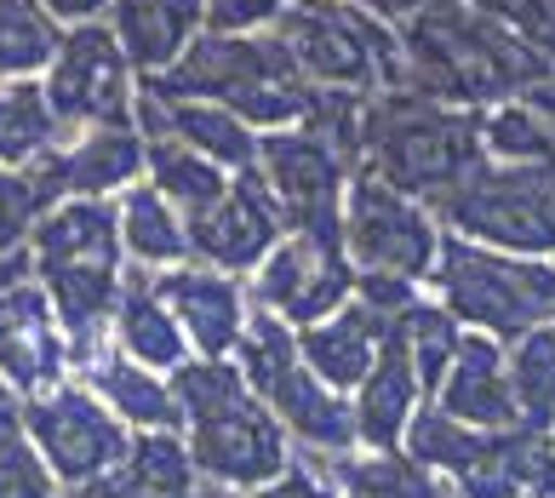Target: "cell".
Here are the masks:
<instances>
[{
    "label": "cell",
    "mask_w": 555,
    "mask_h": 498,
    "mask_svg": "<svg viewBox=\"0 0 555 498\" xmlns=\"http://www.w3.org/2000/svg\"><path fill=\"white\" fill-rule=\"evenodd\" d=\"M396 52H401V92L452 103V110L521 98L550 80L544 58L516 29L492 24L464 0H436V7L413 12L396 35Z\"/></svg>",
    "instance_id": "cell-1"
},
{
    "label": "cell",
    "mask_w": 555,
    "mask_h": 498,
    "mask_svg": "<svg viewBox=\"0 0 555 498\" xmlns=\"http://www.w3.org/2000/svg\"><path fill=\"white\" fill-rule=\"evenodd\" d=\"M29 269L47 293L69 356L92 361L98 332L115 321L120 304V218L109 201H52L29 235Z\"/></svg>",
    "instance_id": "cell-2"
},
{
    "label": "cell",
    "mask_w": 555,
    "mask_h": 498,
    "mask_svg": "<svg viewBox=\"0 0 555 498\" xmlns=\"http://www.w3.org/2000/svg\"><path fill=\"white\" fill-rule=\"evenodd\" d=\"M481 115L476 110H452V103L418 98V92H378L361 98L356 115V155L366 161V173L384 178L389 190L429 201L436 206L447 190L481 166Z\"/></svg>",
    "instance_id": "cell-3"
},
{
    "label": "cell",
    "mask_w": 555,
    "mask_h": 498,
    "mask_svg": "<svg viewBox=\"0 0 555 498\" xmlns=\"http://www.w3.org/2000/svg\"><path fill=\"white\" fill-rule=\"evenodd\" d=\"M150 92L207 98L241 115L246 127H270V132L304 127V115L315 103V87L293 69L281 40H258V35H195V47L167 75L150 80Z\"/></svg>",
    "instance_id": "cell-4"
},
{
    "label": "cell",
    "mask_w": 555,
    "mask_h": 498,
    "mask_svg": "<svg viewBox=\"0 0 555 498\" xmlns=\"http://www.w3.org/2000/svg\"><path fill=\"white\" fill-rule=\"evenodd\" d=\"M275 40L315 92H401L396 35L349 0H286V12L275 17Z\"/></svg>",
    "instance_id": "cell-5"
},
{
    "label": "cell",
    "mask_w": 555,
    "mask_h": 498,
    "mask_svg": "<svg viewBox=\"0 0 555 498\" xmlns=\"http://www.w3.org/2000/svg\"><path fill=\"white\" fill-rule=\"evenodd\" d=\"M441 309L459 327H481L487 339H527L532 327L555 321V269L539 258L492 253L476 241H441V258L429 269Z\"/></svg>",
    "instance_id": "cell-6"
},
{
    "label": "cell",
    "mask_w": 555,
    "mask_h": 498,
    "mask_svg": "<svg viewBox=\"0 0 555 498\" xmlns=\"http://www.w3.org/2000/svg\"><path fill=\"white\" fill-rule=\"evenodd\" d=\"M436 218L459 241L492 246L516 258L555 253V166H516V161H481L459 190L436 201Z\"/></svg>",
    "instance_id": "cell-7"
},
{
    "label": "cell",
    "mask_w": 555,
    "mask_h": 498,
    "mask_svg": "<svg viewBox=\"0 0 555 498\" xmlns=\"http://www.w3.org/2000/svg\"><path fill=\"white\" fill-rule=\"evenodd\" d=\"M241 379L246 390L275 412L281 430H293L304 447L315 452H349L356 447V412L338 401V390H326L298 356V339L286 332V321L258 316L241 332Z\"/></svg>",
    "instance_id": "cell-8"
},
{
    "label": "cell",
    "mask_w": 555,
    "mask_h": 498,
    "mask_svg": "<svg viewBox=\"0 0 555 498\" xmlns=\"http://www.w3.org/2000/svg\"><path fill=\"white\" fill-rule=\"evenodd\" d=\"M344 253L361 276L424 281L441 258V235H436V218L413 195H401L384 178L361 173L344 190Z\"/></svg>",
    "instance_id": "cell-9"
},
{
    "label": "cell",
    "mask_w": 555,
    "mask_h": 498,
    "mask_svg": "<svg viewBox=\"0 0 555 498\" xmlns=\"http://www.w3.org/2000/svg\"><path fill=\"white\" fill-rule=\"evenodd\" d=\"M24 430L40 452V464L52 470V482L64 493L109 475L132 447L127 424H120L87 384H57L47 396L24 401Z\"/></svg>",
    "instance_id": "cell-10"
},
{
    "label": "cell",
    "mask_w": 555,
    "mask_h": 498,
    "mask_svg": "<svg viewBox=\"0 0 555 498\" xmlns=\"http://www.w3.org/2000/svg\"><path fill=\"white\" fill-rule=\"evenodd\" d=\"M258 178L270 183L281 218L304 235H344L349 155L315 127H286L258 143Z\"/></svg>",
    "instance_id": "cell-11"
},
{
    "label": "cell",
    "mask_w": 555,
    "mask_h": 498,
    "mask_svg": "<svg viewBox=\"0 0 555 498\" xmlns=\"http://www.w3.org/2000/svg\"><path fill=\"white\" fill-rule=\"evenodd\" d=\"M47 103L57 127H127L132 115V64L104 24H75L47 64Z\"/></svg>",
    "instance_id": "cell-12"
},
{
    "label": "cell",
    "mask_w": 555,
    "mask_h": 498,
    "mask_svg": "<svg viewBox=\"0 0 555 498\" xmlns=\"http://www.w3.org/2000/svg\"><path fill=\"white\" fill-rule=\"evenodd\" d=\"M356 298V264L344 253V235H304L286 230L275 253L258 264V304L275 321H326Z\"/></svg>",
    "instance_id": "cell-13"
},
{
    "label": "cell",
    "mask_w": 555,
    "mask_h": 498,
    "mask_svg": "<svg viewBox=\"0 0 555 498\" xmlns=\"http://www.w3.org/2000/svg\"><path fill=\"white\" fill-rule=\"evenodd\" d=\"M190 464L195 475H207L218 487H270L275 475H286V430L275 424V412L258 396H241L223 412L190 419Z\"/></svg>",
    "instance_id": "cell-14"
},
{
    "label": "cell",
    "mask_w": 555,
    "mask_h": 498,
    "mask_svg": "<svg viewBox=\"0 0 555 498\" xmlns=\"http://www.w3.org/2000/svg\"><path fill=\"white\" fill-rule=\"evenodd\" d=\"M183 230H190L195 258H207L212 269H223V276H241V269H258L275 253L286 218H281V206L270 195V183H263L258 166H253V173H235L230 183H223L218 201H207L201 213L183 218Z\"/></svg>",
    "instance_id": "cell-15"
},
{
    "label": "cell",
    "mask_w": 555,
    "mask_h": 498,
    "mask_svg": "<svg viewBox=\"0 0 555 498\" xmlns=\"http://www.w3.org/2000/svg\"><path fill=\"white\" fill-rule=\"evenodd\" d=\"M69 372V339L57 327L47 293L35 281H12L0 293V390L7 396H47Z\"/></svg>",
    "instance_id": "cell-16"
},
{
    "label": "cell",
    "mask_w": 555,
    "mask_h": 498,
    "mask_svg": "<svg viewBox=\"0 0 555 498\" xmlns=\"http://www.w3.org/2000/svg\"><path fill=\"white\" fill-rule=\"evenodd\" d=\"M150 143L132 127H87L69 150H52L29 166L47 201H104L120 183H138Z\"/></svg>",
    "instance_id": "cell-17"
},
{
    "label": "cell",
    "mask_w": 555,
    "mask_h": 498,
    "mask_svg": "<svg viewBox=\"0 0 555 498\" xmlns=\"http://www.w3.org/2000/svg\"><path fill=\"white\" fill-rule=\"evenodd\" d=\"M132 110L143 120L150 138H172L183 150L207 155L212 166H235V173H253L258 166V138L241 115H230L223 103L207 98H160L143 87V98H132Z\"/></svg>",
    "instance_id": "cell-18"
},
{
    "label": "cell",
    "mask_w": 555,
    "mask_h": 498,
    "mask_svg": "<svg viewBox=\"0 0 555 498\" xmlns=\"http://www.w3.org/2000/svg\"><path fill=\"white\" fill-rule=\"evenodd\" d=\"M436 407L447 419H459L469 430H516V396H509V361L499 339L487 332H464L459 356H452L447 379L436 384Z\"/></svg>",
    "instance_id": "cell-19"
},
{
    "label": "cell",
    "mask_w": 555,
    "mask_h": 498,
    "mask_svg": "<svg viewBox=\"0 0 555 498\" xmlns=\"http://www.w3.org/2000/svg\"><path fill=\"white\" fill-rule=\"evenodd\" d=\"M155 293L167 298V309L178 316L183 339L212 361L230 356V349L241 344L246 321H253L241 286L230 276H218V269H172V276H155Z\"/></svg>",
    "instance_id": "cell-20"
},
{
    "label": "cell",
    "mask_w": 555,
    "mask_h": 498,
    "mask_svg": "<svg viewBox=\"0 0 555 498\" xmlns=\"http://www.w3.org/2000/svg\"><path fill=\"white\" fill-rule=\"evenodd\" d=\"M418 396H424V384H418L413 356H406L401 321H389L384 344H378V361L356 384V407H349L356 412V442H366L373 452H396L406 424H413V412H418Z\"/></svg>",
    "instance_id": "cell-21"
},
{
    "label": "cell",
    "mask_w": 555,
    "mask_h": 498,
    "mask_svg": "<svg viewBox=\"0 0 555 498\" xmlns=\"http://www.w3.org/2000/svg\"><path fill=\"white\" fill-rule=\"evenodd\" d=\"M109 35L120 40L127 64L155 80L195 47V29L207 24V0H109Z\"/></svg>",
    "instance_id": "cell-22"
},
{
    "label": "cell",
    "mask_w": 555,
    "mask_h": 498,
    "mask_svg": "<svg viewBox=\"0 0 555 498\" xmlns=\"http://www.w3.org/2000/svg\"><path fill=\"white\" fill-rule=\"evenodd\" d=\"M384 332H389L384 316H373L361 298H349L326 321H310L298 332V356L326 390H356L366 372H373V361H378Z\"/></svg>",
    "instance_id": "cell-23"
},
{
    "label": "cell",
    "mask_w": 555,
    "mask_h": 498,
    "mask_svg": "<svg viewBox=\"0 0 555 498\" xmlns=\"http://www.w3.org/2000/svg\"><path fill=\"white\" fill-rule=\"evenodd\" d=\"M64 498H195V464L190 447L172 430H150L132 435L127 459L109 475H98L87 487H69Z\"/></svg>",
    "instance_id": "cell-24"
},
{
    "label": "cell",
    "mask_w": 555,
    "mask_h": 498,
    "mask_svg": "<svg viewBox=\"0 0 555 498\" xmlns=\"http://www.w3.org/2000/svg\"><path fill=\"white\" fill-rule=\"evenodd\" d=\"M115 339H120V356L150 367V372H178L190 361V339H183L178 316L167 309V298L155 293L150 276H132L120 281V304H115Z\"/></svg>",
    "instance_id": "cell-25"
},
{
    "label": "cell",
    "mask_w": 555,
    "mask_h": 498,
    "mask_svg": "<svg viewBox=\"0 0 555 498\" xmlns=\"http://www.w3.org/2000/svg\"><path fill=\"white\" fill-rule=\"evenodd\" d=\"M87 390L98 401H104L109 412L127 430H172L178 435V424H183V412H178V401H172V379H160V372H150V367H138V361H127V356H92L87 361Z\"/></svg>",
    "instance_id": "cell-26"
},
{
    "label": "cell",
    "mask_w": 555,
    "mask_h": 498,
    "mask_svg": "<svg viewBox=\"0 0 555 498\" xmlns=\"http://www.w3.org/2000/svg\"><path fill=\"white\" fill-rule=\"evenodd\" d=\"M115 218H120V253H132L150 269H183V258H190V230H183L178 206L160 190L138 183V190L115 206Z\"/></svg>",
    "instance_id": "cell-27"
},
{
    "label": "cell",
    "mask_w": 555,
    "mask_h": 498,
    "mask_svg": "<svg viewBox=\"0 0 555 498\" xmlns=\"http://www.w3.org/2000/svg\"><path fill=\"white\" fill-rule=\"evenodd\" d=\"M57 150V115L35 80H0V166L29 173Z\"/></svg>",
    "instance_id": "cell-28"
},
{
    "label": "cell",
    "mask_w": 555,
    "mask_h": 498,
    "mask_svg": "<svg viewBox=\"0 0 555 498\" xmlns=\"http://www.w3.org/2000/svg\"><path fill=\"white\" fill-rule=\"evenodd\" d=\"M504 361H509V396H516L521 430L532 435L555 430V327H532Z\"/></svg>",
    "instance_id": "cell-29"
},
{
    "label": "cell",
    "mask_w": 555,
    "mask_h": 498,
    "mask_svg": "<svg viewBox=\"0 0 555 498\" xmlns=\"http://www.w3.org/2000/svg\"><path fill=\"white\" fill-rule=\"evenodd\" d=\"M143 173H150V190H160L172 206H178V218H190L201 213L207 201L223 195V166H212L207 155H195V150H183V143L172 138H150V161H143Z\"/></svg>",
    "instance_id": "cell-30"
},
{
    "label": "cell",
    "mask_w": 555,
    "mask_h": 498,
    "mask_svg": "<svg viewBox=\"0 0 555 498\" xmlns=\"http://www.w3.org/2000/svg\"><path fill=\"white\" fill-rule=\"evenodd\" d=\"M57 17L40 0H0V80H29L57 58Z\"/></svg>",
    "instance_id": "cell-31"
},
{
    "label": "cell",
    "mask_w": 555,
    "mask_h": 498,
    "mask_svg": "<svg viewBox=\"0 0 555 498\" xmlns=\"http://www.w3.org/2000/svg\"><path fill=\"white\" fill-rule=\"evenodd\" d=\"M338 498H441V487L406 452H373L338 464Z\"/></svg>",
    "instance_id": "cell-32"
},
{
    "label": "cell",
    "mask_w": 555,
    "mask_h": 498,
    "mask_svg": "<svg viewBox=\"0 0 555 498\" xmlns=\"http://www.w3.org/2000/svg\"><path fill=\"white\" fill-rule=\"evenodd\" d=\"M0 498H64L24 430V407L0 396Z\"/></svg>",
    "instance_id": "cell-33"
},
{
    "label": "cell",
    "mask_w": 555,
    "mask_h": 498,
    "mask_svg": "<svg viewBox=\"0 0 555 498\" xmlns=\"http://www.w3.org/2000/svg\"><path fill=\"white\" fill-rule=\"evenodd\" d=\"M401 339H406V356H413L418 384H424V396H429V390L447 379V367H452V356H459L464 332H459V321H452L441 304H413L401 316Z\"/></svg>",
    "instance_id": "cell-34"
},
{
    "label": "cell",
    "mask_w": 555,
    "mask_h": 498,
    "mask_svg": "<svg viewBox=\"0 0 555 498\" xmlns=\"http://www.w3.org/2000/svg\"><path fill=\"white\" fill-rule=\"evenodd\" d=\"M241 396H253V390H246L241 367H230V361L201 356V361H183V367L172 372V401H178V412H183V424H190V419H207V412H223V407L241 401Z\"/></svg>",
    "instance_id": "cell-35"
},
{
    "label": "cell",
    "mask_w": 555,
    "mask_h": 498,
    "mask_svg": "<svg viewBox=\"0 0 555 498\" xmlns=\"http://www.w3.org/2000/svg\"><path fill=\"white\" fill-rule=\"evenodd\" d=\"M47 195H40V183L29 173H12V166H0V258L24 253L40 213H47Z\"/></svg>",
    "instance_id": "cell-36"
},
{
    "label": "cell",
    "mask_w": 555,
    "mask_h": 498,
    "mask_svg": "<svg viewBox=\"0 0 555 498\" xmlns=\"http://www.w3.org/2000/svg\"><path fill=\"white\" fill-rule=\"evenodd\" d=\"M286 12V0H207V24L218 35H246V29H263Z\"/></svg>",
    "instance_id": "cell-37"
},
{
    "label": "cell",
    "mask_w": 555,
    "mask_h": 498,
    "mask_svg": "<svg viewBox=\"0 0 555 498\" xmlns=\"http://www.w3.org/2000/svg\"><path fill=\"white\" fill-rule=\"evenodd\" d=\"M253 498H338V493L326 487L321 475L298 470V464H286V475H275V482H270V487H258Z\"/></svg>",
    "instance_id": "cell-38"
},
{
    "label": "cell",
    "mask_w": 555,
    "mask_h": 498,
    "mask_svg": "<svg viewBox=\"0 0 555 498\" xmlns=\"http://www.w3.org/2000/svg\"><path fill=\"white\" fill-rule=\"evenodd\" d=\"M40 7H47L52 17H57V24H98V12H104L109 7V0H40Z\"/></svg>",
    "instance_id": "cell-39"
},
{
    "label": "cell",
    "mask_w": 555,
    "mask_h": 498,
    "mask_svg": "<svg viewBox=\"0 0 555 498\" xmlns=\"http://www.w3.org/2000/svg\"><path fill=\"white\" fill-rule=\"evenodd\" d=\"M349 7H361L366 17H413V12H424V7H436V0H349Z\"/></svg>",
    "instance_id": "cell-40"
},
{
    "label": "cell",
    "mask_w": 555,
    "mask_h": 498,
    "mask_svg": "<svg viewBox=\"0 0 555 498\" xmlns=\"http://www.w3.org/2000/svg\"><path fill=\"white\" fill-rule=\"evenodd\" d=\"M29 276V253H12V258H0V293H7L12 281H24Z\"/></svg>",
    "instance_id": "cell-41"
},
{
    "label": "cell",
    "mask_w": 555,
    "mask_h": 498,
    "mask_svg": "<svg viewBox=\"0 0 555 498\" xmlns=\"http://www.w3.org/2000/svg\"><path fill=\"white\" fill-rule=\"evenodd\" d=\"M527 498H555V482H544L539 493H527Z\"/></svg>",
    "instance_id": "cell-42"
},
{
    "label": "cell",
    "mask_w": 555,
    "mask_h": 498,
    "mask_svg": "<svg viewBox=\"0 0 555 498\" xmlns=\"http://www.w3.org/2000/svg\"><path fill=\"white\" fill-rule=\"evenodd\" d=\"M0 396H7V390H0Z\"/></svg>",
    "instance_id": "cell-43"
}]
</instances>
